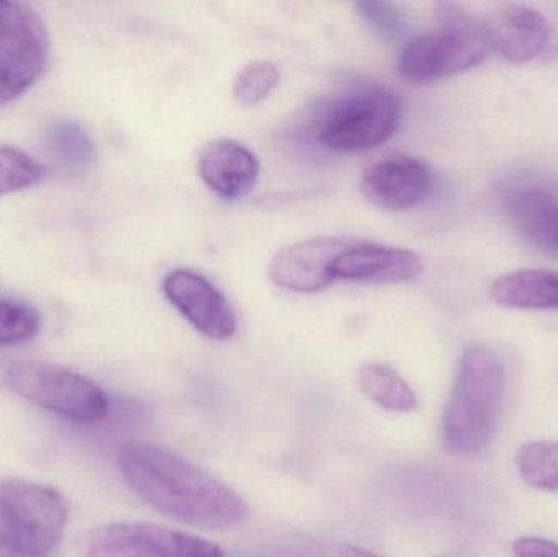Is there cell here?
<instances>
[{"label":"cell","mask_w":558,"mask_h":557,"mask_svg":"<svg viewBox=\"0 0 558 557\" xmlns=\"http://www.w3.org/2000/svg\"><path fill=\"white\" fill-rule=\"evenodd\" d=\"M356 379L361 391L386 411L412 412L418 408V398L412 386L384 363H363L357 370Z\"/></svg>","instance_id":"17"},{"label":"cell","mask_w":558,"mask_h":557,"mask_svg":"<svg viewBox=\"0 0 558 557\" xmlns=\"http://www.w3.org/2000/svg\"><path fill=\"white\" fill-rule=\"evenodd\" d=\"M494 51L487 23L454 5H441L439 25L405 43L397 61L407 82L428 85L471 71Z\"/></svg>","instance_id":"3"},{"label":"cell","mask_w":558,"mask_h":557,"mask_svg":"<svg viewBox=\"0 0 558 557\" xmlns=\"http://www.w3.org/2000/svg\"><path fill=\"white\" fill-rule=\"evenodd\" d=\"M350 242L337 238H312L282 247L271 257L268 275L279 288L311 294L330 287L335 262Z\"/></svg>","instance_id":"10"},{"label":"cell","mask_w":558,"mask_h":557,"mask_svg":"<svg viewBox=\"0 0 558 557\" xmlns=\"http://www.w3.org/2000/svg\"><path fill=\"white\" fill-rule=\"evenodd\" d=\"M423 262L407 249L376 244H350L335 262V277L369 284H397L415 280Z\"/></svg>","instance_id":"12"},{"label":"cell","mask_w":558,"mask_h":557,"mask_svg":"<svg viewBox=\"0 0 558 557\" xmlns=\"http://www.w3.org/2000/svg\"><path fill=\"white\" fill-rule=\"evenodd\" d=\"M518 470L527 486L558 494V441H531L520 448Z\"/></svg>","instance_id":"19"},{"label":"cell","mask_w":558,"mask_h":557,"mask_svg":"<svg viewBox=\"0 0 558 557\" xmlns=\"http://www.w3.org/2000/svg\"><path fill=\"white\" fill-rule=\"evenodd\" d=\"M163 296L198 330L213 340H228L238 332V316L228 298L203 275L170 271L162 281Z\"/></svg>","instance_id":"9"},{"label":"cell","mask_w":558,"mask_h":557,"mask_svg":"<svg viewBox=\"0 0 558 557\" xmlns=\"http://www.w3.org/2000/svg\"><path fill=\"white\" fill-rule=\"evenodd\" d=\"M5 382L20 398L75 424H98L110 412L100 386L56 363H15L7 370Z\"/></svg>","instance_id":"6"},{"label":"cell","mask_w":558,"mask_h":557,"mask_svg":"<svg viewBox=\"0 0 558 557\" xmlns=\"http://www.w3.org/2000/svg\"><path fill=\"white\" fill-rule=\"evenodd\" d=\"M514 557H558L557 543L539 536H523L513 545Z\"/></svg>","instance_id":"24"},{"label":"cell","mask_w":558,"mask_h":557,"mask_svg":"<svg viewBox=\"0 0 558 557\" xmlns=\"http://www.w3.org/2000/svg\"><path fill=\"white\" fill-rule=\"evenodd\" d=\"M433 190L432 170L416 157L396 154L364 170L361 192L373 205L389 211L415 208Z\"/></svg>","instance_id":"11"},{"label":"cell","mask_w":558,"mask_h":557,"mask_svg":"<svg viewBox=\"0 0 558 557\" xmlns=\"http://www.w3.org/2000/svg\"><path fill=\"white\" fill-rule=\"evenodd\" d=\"M48 147L59 166L78 175L90 172L97 162L94 141L74 121H56L48 133Z\"/></svg>","instance_id":"18"},{"label":"cell","mask_w":558,"mask_h":557,"mask_svg":"<svg viewBox=\"0 0 558 557\" xmlns=\"http://www.w3.org/2000/svg\"><path fill=\"white\" fill-rule=\"evenodd\" d=\"M49 59V33L28 3L0 0V105L36 84Z\"/></svg>","instance_id":"7"},{"label":"cell","mask_w":558,"mask_h":557,"mask_svg":"<svg viewBox=\"0 0 558 557\" xmlns=\"http://www.w3.org/2000/svg\"><path fill=\"white\" fill-rule=\"evenodd\" d=\"M356 9L364 22L384 38H396L405 28V16L396 3L360 2Z\"/></svg>","instance_id":"23"},{"label":"cell","mask_w":558,"mask_h":557,"mask_svg":"<svg viewBox=\"0 0 558 557\" xmlns=\"http://www.w3.org/2000/svg\"><path fill=\"white\" fill-rule=\"evenodd\" d=\"M199 177L205 185L222 198L248 195L260 173L257 157L244 144L228 137L209 141L198 160Z\"/></svg>","instance_id":"13"},{"label":"cell","mask_w":558,"mask_h":557,"mask_svg":"<svg viewBox=\"0 0 558 557\" xmlns=\"http://www.w3.org/2000/svg\"><path fill=\"white\" fill-rule=\"evenodd\" d=\"M84 557H226L215 543L149 523H108L84 533Z\"/></svg>","instance_id":"8"},{"label":"cell","mask_w":558,"mask_h":557,"mask_svg":"<svg viewBox=\"0 0 558 557\" xmlns=\"http://www.w3.org/2000/svg\"><path fill=\"white\" fill-rule=\"evenodd\" d=\"M118 467L147 506L175 522L218 532L247 522L248 506L234 489L173 451L130 444Z\"/></svg>","instance_id":"1"},{"label":"cell","mask_w":558,"mask_h":557,"mask_svg":"<svg viewBox=\"0 0 558 557\" xmlns=\"http://www.w3.org/2000/svg\"><path fill=\"white\" fill-rule=\"evenodd\" d=\"M507 375L500 356L482 343L465 347L441 421L446 450L474 457L487 450L504 411Z\"/></svg>","instance_id":"2"},{"label":"cell","mask_w":558,"mask_h":557,"mask_svg":"<svg viewBox=\"0 0 558 557\" xmlns=\"http://www.w3.org/2000/svg\"><path fill=\"white\" fill-rule=\"evenodd\" d=\"M64 497L45 484L0 481V546L22 557L54 552L68 525Z\"/></svg>","instance_id":"5"},{"label":"cell","mask_w":558,"mask_h":557,"mask_svg":"<svg viewBox=\"0 0 558 557\" xmlns=\"http://www.w3.org/2000/svg\"><path fill=\"white\" fill-rule=\"evenodd\" d=\"M340 557H384L376 555V553L367 552V549L360 548V546L348 545L343 546L340 552Z\"/></svg>","instance_id":"25"},{"label":"cell","mask_w":558,"mask_h":557,"mask_svg":"<svg viewBox=\"0 0 558 557\" xmlns=\"http://www.w3.org/2000/svg\"><path fill=\"white\" fill-rule=\"evenodd\" d=\"M279 78H281V72L275 62H248L235 75L232 95L238 104L244 105V107H254L274 94Z\"/></svg>","instance_id":"22"},{"label":"cell","mask_w":558,"mask_h":557,"mask_svg":"<svg viewBox=\"0 0 558 557\" xmlns=\"http://www.w3.org/2000/svg\"><path fill=\"white\" fill-rule=\"evenodd\" d=\"M403 117L399 95L383 84H366L344 92L315 118V137L335 153H366L387 143Z\"/></svg>","instance_id":"4"},{"label":"cell","mask_w":558,"mask_h":557,"mask_svg":"<svg viewBox=\"0 0 558 557\" xmlns=\"http://www.w3.org/2000/svg\"><path fill=\"white\" fill-rule=\"evenodd\" d=\"M46 167L29 154L0 144V196L22 192L43 182Z\"/></svg>","instance_id":"21"},{"label":"cell","mask_w":558,"mask_h":557,"mask_svg":"<svg viewBox=\"0 0 558 557\" xmlns=\"http://www.w3.org/2000/svg\"><path fill=\"white\" fill-rule=\"evenodd\" d=\"M494 303L510 310L558 311V271L526 268L495 281Z\"/></svg>","instance_id":"16"},{"label":"cell","mask_w":558,"mask_h":557,"mask_svg":"<svg viewBox=\"0 0 558 557\" xmlns=\"http://www.w3.org/2000/svg\"><path fill=\"white\" fill-rule=\"evenodd\" d=\"M492 48L505 61L523 64L536 58L549 41L550 26L546 16L530 7H507L488 25Z\"/></svg>","instance_id":"15"},{"label":"cell","mask_w":558,"mask_h":557,"mask_svg":"<svg viewBox=\"0 0 558 557\" xmlns=\"http://www.w3.org/2000/svg\"><path fill=\"white\" fill-rule=\"evenodd\" d=\"M504 209L514 231L544 254L558 257V202L539 189H510Z\"/></svg>","instance_id":"14"},{"label":"cell","mask_w":558,"mask_h":557,"mask_svg":"<svg viewBox=\"0 0 558 557\" xmlns=\"http://www.w3.org/2000/svg\"><path fill=\"white\" fill-rule=\"evenodd\" d=\"M41 314L26 301L0 298V347L22 346L38 336Z\"/></svg>","instance_id":"20"}]
</instances>
